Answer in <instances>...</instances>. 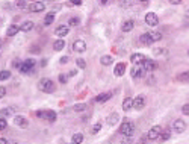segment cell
I'll return each instance as SVG.
<instances>
[{
  "instance_id": "681fc988",
  "label": "cell",
  "mask_w": 189,
  "mask_h": 144,
  "mask_svg": "<svg viewBox=\"0 0 189 144\" xmlns=\"http://www.w3.org/2000/svg\"><path fill=\"white\" fill-rule=\"evenodd\" d=\"M2 44H3V41H2V40H0V47H2Z\"/></svg>"
},
{
  "instance_id": "b9f144b4",
  "label": "cell",
  "mask_w": 189,
  "mask_h": 144,
  "mask_svg": "<svg viewBox=\"0 0 189 144\" xmlns=\"http://www.w3.org/2000/svg\"><path fill=\"white\" fill-rule=\"evenodd\" d=\"M168 2H169L171 5H180V3H182L183 0H168Z\"/></svg>"
},
{
  "instance_id": "7dc6e473",
  "label": "cell",
  "mask_w": 189,
  "mask_h": 144,
  "mask_svg": "<svg viewBox=\"0 0 189 144\" xmlns=\"http://www.w3.org/2000/svg\"><path fill=\"white\" fill-rule=\"evenodd\" d=\"M41 65H42V67H44V65H47V61H45V59H42V61H41Z\"/></svg>"
},
{
  "instance_id": "f6af8a7d",
  "label": "cell",
  "mask_w": 189,
  "mask_h": 144,
  "mask_svg": "<svg viewBox=\"0 0 189 144\" xmlns=\"http://www.w3.org/2000/svg\"><path fill=\"white\" fill-rule=\"evenodd\" d=\"M71 3H73V5H80L82 0H71Z\"/></svg>"
},
{
  "instance_id": "ba28073f",
  "label": "cell",
  "mask_w": 189,
  "mask_h": 144,
  "mask_svg": "<svg viewBox=\"0 0 189 144\" xmlns=\"http://www.w3.org/2000/svg\"><path fill=\"white\" fill-rule=\"evenodd\" d=\"M145 68H144V65L142 64H139V65H136L135 68H132V76L133 77H144L145 76Z\"/></svg>"
},
{
  "instance_id": "ac0fdd59",
  "label": "cell",
  "mask_w": 189,
  "mask_h": 144,
  "mask_svg": "<svg viewBox=\"0 0 189 144\" xmlns=\"http://www.w3.org/2000/svg\"><path fill=\"white\" fill-rule=\"evenodd\" d=\"M139 41L142 43V44H145V46H151L153 44V40L150 38V34L147 32V34H142L141 37H139Z\"/></svg>"
},
{
  "instance_id": "2e32d148",
  "label": "cell",
  "mask_w": 189,
  "mask_h": 144,
  "mask_svg": "<svg viewBox=\"0 0 189 144\" xmlns=\"http://www.w3.org/2000/svg\"><path fill=\"white\" fill-rule=\"evenodd\" d=\"M18 32H20V27L15 26V24H11V26L6 29V35H8V37H14V35H17Z\"/></svg>"
},
{
  "instance_id": "30bf717a",
  "label": "cell",
  "mask_w": 189,
  "mask_h": 144,
  "mask_svg": "<svg viewBox=\"0 0 189 144\" xmlns=\"http://www.w3.org/2000/svg\"><path fill=\"white\" fill-rule=\"evenodd\" d=\"M144 106H145V99H144V96H138L136 99H133V108L135 109L141 111Z\"/></svg>"
},
{
  "instance_id": "7402d4cb",
  "label": "cell",
  "mask_w": 189,
  "mask_h": 144,
  "mask_svg": "<svg viewBox=\"0 0 189 144\" xmlns=\"http://www.w3.org/2000/svg\"><path fill=\"white\" fill-rule=\"evenodd\" d=\"M34 27V23L32 21H24V23H21V26H20V31H23V32H29L30 29Z\"/></svg>"
},
{
  "instance_id": "f907efd6",
  "label": "cell",
  "mask_w": 189,
  "mask_h": 144,
  "mask_svg": "<svg viewBox=\"0 0 189 144\" xmlns=\"http://www.w3.org/2000/svg\"><path fill=\"white\" fill-rule=\"evenodd\" d=\"M139 2H144V3H145V2H148V0H139Z\"/></svg>"
},
{
  "instance_id": "bcb514c9",
  "label": "cell",
  "mask_w": 189,
  "mask_h": 144,
  "mask_svg": "<svg viewBox=\"0 0 189 144\" xmlns=\"http://www.w3.org/2000/svg\"><path fill=\"white\" fill-rule=\"evenodd\" d=\"M0 144H8V141L5 138H0Z\"/></svg>"
},
{
  "instance_id": "ffe728a7",
  "label": "cell",
  "mask_w": 189,
  "mask_h": 144,
  "mask_svg": "<svg viewBox=\"0 0 189 144\" xmlns=\"http://www.w3.org/2000/svg\"><path fill=\"white\" fill-rule=\"evenodd\" d=\"M113 73H115V76H123L124 73H126V65L124 64H116V67H115V70H113Z\"/></svg>"
},
{
  "instance_id": "d6a6232c",
  "label": "cell",
  "mask_w": 189,
  "mask_h": 144,
  "mask_svg": "<svg viewBox=\"0 0 189 144\" xmlns=\"http://www.w3.org/2000/svg\"><path fill=\"white\" fill-rule=\"evenodd\" d=\"M162 141H166V140H169V132L168 131H162V134H160V137H159Z\"/></svg>"
},
{
  "instance_id": "816d5d0a",
  "label": "cell",
  "mask_w": 189,
  "mask_h": 144,
  "mask_svg": "<svg viewBox=\"0 0 189 144\" xmlns=\"http://www.w3.org/2000/svg\"><path fill=\"white\" fill-rule=\"evenodd\" d=\"M188 55H189V50H188Z\"/></svg>"
},
{
  "instance_id": "9c48e42d",
  "label": "cell",
  "mask_w": 189,
  "mask_h": 144,
  "mask_svg": "<svg viewBox=\"0 0 189 144\" xmlns=\"http://www.w3.org/2000/svg\"><path fill=\"white\" fill-rule=\"evenodd\" d=\"M44 9H45V5L42 2H34L29 5V11H32V12H41Z\"/></svg>"
},
{
  "instance_id": "f5cc1de1",
  "label": "cell",
  "mask_w": 189,
  "mask_h": 144,
  "mask_svg": "<svg viewBox=\"0 0 189 144\" xmlns=\"http://www.w3.org/2000/svg\"><path fill=\"white\" fill-rule=\"evenodd\" d=\"M188 12H189V11H188Z\"/></svg>"
},
{
  "instance_id": "d4e9b609",
  "label": "cell",
  "mask_w": 189,
  "mask_h": 144,
  "mask_svg": "<svg viewBox=\"0 0 189 144\" xmlns=\"http://www.w3.org/2000/svg\"><path fill=\"white\" fill-rule=\"evenodd\" d=\"M150 34V38L153 40V43L154 41H160L162 40V34L160 32H157V31H154V32H148Z\"/></svg>"
},
{
  "instance_id": "5b68a950",
  "label": "cell",
  "mask_w": 189,
  "mask_h": 144,
  "mask_svg": "<svg viewBox=\"0 0 189 144\" xmlns=\"http://www.w3.org/2000/svg\"><path fill=\"white\" fill-rule=\"evenodd\" d=\"M38 117L44 118V120H48V121H55L56 120V112L55 111H39L37 112Z\"/></svg>"
},
{
  "instance_id": "836d02e7",
  "label": "cell",
  "mask_w": 189,
  "mask_h": 144,
  "mask_svg": "<svg viewBox=\"0 0 189 144\" xmlns=\"http://www.w3.org/2000/svg\"><path fill=\"white\" fill-rule=\"evenodd\" d=\"M79 23H80V20H79L77 17H74V18H70V20H68V26H77Z\"/></svg>"
},
{
  "instance_id": "e0dca14e",
  "label": "cell",
  "mask_w": 189,
  "mask_h": 144,
  "mask_svg": "<svg viewBox=\"0 0 189 144\" xmlns=\"http://www.w3.org/2000/svg\"><path fill=\"white\" fill-rule=\"evenodd\" d=\"M133 108V99L132 97H126L123 102V111H129Z\"/></svg>"
},
{
  "instance_id": "74e56055",
  "label": "cell",
  "mask_w": 189,
  "mask_h": 144,
  "mask_svg": "<svg viewBox=\"0 0 189 144\" xmlns=\"http://www.w3.org/2000/svg\"><path fill=\"white\" fill-rule=\"evenodd\" d=\"M15 5H17V8H24V6H26V2H24V0H17Z\"/></svg>"
},
{
  "instance_id": "7c38bea8",
  "label": "cell",
  "mask_w": 189,
  "mask_h": 144,
  "mask_svg": "<svg viewBox=\"0 0 189 144\" xmlns=\"http://www.w3.org/2000/svg\"><path fill=\"white\" fill-rule=\"evenodd\" d=\"M73 49H74V52H85L86 50V43L83 41V40H76L74 44H73Z\"/></svg>"
},
{
  "instance_id": "3957f363",
  "label": "cell",
  "mask_w": 189,
  "mask_h": 144,
  "mask_svg": "<svg viewBox=\"0 0 189 144\" xmlns=\"http://www.w3.org/2000/svg\"><path fill=\"white\" fill-rule=\"evenodd\" d=\"M34 65H35V59H26L24 62H21L18 65V68L21 73H29V71H32Z\"/></svg>"
},
{
  "instance_id": "4fadbf2b",
  "label": "cell",
  "mask_w": 189,
  "mask_h": 144,
  "mask_svg": "<svg viewBox=\"0 0 189 144\" xmlns=\"http://www.w3.org/2000/svg\"><path fill=\"white\" fill-rule=\"evenodd\" d=\"M68 31H70V26H65V24H62V26H58V27H56V35L62 38V37L68 35Z\"/></svg>"
},
{
  "instance_id": "ab89813d",
  "label": "cell",
  "mask_w": 189,
  "mask_h": 144,
  "mask_svg": "<svg viewBox=\"0 0 189 144\" xmlns=\"http://www.w3.org/2000/svg\"><path fill=\"white\" fill-rule=\"evenodd\" d=\"M5 96H6V88H5V87H0V99Z\"/></svg>"
},
{
  "instance_id": "cb8c5ba5",
  "label": "cell",
  "mask_w": 189,
  "mask_h": 144,
  "mask_svg": "<svg viewBox=\"0 0 189 144\" xmlns=\"http://www.w3.org/2000/svg\"><path fill=\"white\" fill-rule=\"evenodd\" d=\"M100 62H102V65H111V64L113 62V59H112V56H109V55H105V56H102Z\"/></svg>"
},
{
  "instance_id": "484cf974",
  "label": "cell",
  "mask_w": 189,
  "mask_h": 144,
  "mask_svg": "<svg viewBox=\"0 0 189 144\" xmlns=\"http://www.w3.org/2000/svg\"><path fill=\"white\" fill-rule=\"evenodd\" d=\"M118 120H119V115H118L116 112H113V114H111V115L108 117V123H109V124H115Z\"/></svg>"
},
{
  "instance_id": "60d3db41",
  "label": "cell",
  "mask_w": 189,
  "mask_h": 144,
  "mask_svg": "<svg viewBox=\"0 0 189 144\" xmlns=\"http://www.w3.org/2000/svg\"><path fill=\"white\" fill-rule=\"evenodd\" d=\"M121 144H132V140H130V137H127V138H124V140L121 141Z\"/></svg>"
},
{
  "instance_id": "603a6c76",
  "label": "cell",
  "mask_w": 189,
  "mask_h": 144,
  "mask_svg": "<svg viewBox=\"0 0 189 144\" xmlns=\"http://www.w3.org/2000/svg\"><path fill=\"white\" fill-rule=\"evenodd\" d=\"M53 20H55V12H48V14L45 15V18H44V24H45V26H50V24L53 23Z\"/></svg>"
},
{
  "instance_id": "83f0119b",
  "label": "cell",
  "mask_w": 189,
  "mask_h": 144,
  "mask_svg": "<svg viewBox=\"0 0 189 144\" xmlns=\"http://www.w3.org/2000/svg\"><path fill=\"white\" fill-rule=\"evenodd\" d=\"M65 47V43L62 41V40H58V41H55V44H53V49L56 50V52H59V50H62V49Z\"/></svg>"
},
{
  "instance_id": "d6986e66",
  "label": "cell",
  "mask_w": 189,
  "mask_h": 144,
  "mask_svg": "<svg viewBox=\"0 0 189 144\" xmlns=\"http://www.w3.org/2000/svg\"><path fill=\"white\" fill-rule=\"evenodd\" d=\"M133 20H126L124 23H123V26H121V29H123V32H130L132 29H133Z\"/></svg>"
},
{
  "instance_id": "4dcf8cb0",
  "label": "cell",
  "mask_w": 189,
  "mask_h": 144,
  "mask_svg": "<svg viewBox=\"0 0 189 144\" xmlns=\"http://www.w3.org/2000/svg\"><path fill=\"white\" fill-rule=\"evenodd\" d=\"M85 108H86V105L85 103H77L73 106V109H74L76 112H82V111H85Z\"/></svg>"
},
{
  "instance_id": "44dd1931",
  "label": "cell",
  "mask_w": 189,
  "mask_h": 144,
  "mask_svg": "<svg viewBox=\"0 0 189 144\" xmlns=\"http://www.w3.org/2000/svg\"><path fill=\"white\" fill-rule=\"evenodd\" d=\"M111 97H112V93H103V94H98V96L95 97V102L103 103V102H108Z\"/></svg>"
},
{
  "instance_id": "d590c367",
  "label": "cell",
  "mask_w": 189,
  "mask_h": 144,
  "mask_svg": "<svg viewBox=\"0 0 189 144\" xmlns=\"http://www.w3.org/2000/svg\"><path fill=\"white\" fill-rule=\"evenodd\" d=\"M182 112H183L185 115H189V103L183 105V108H182Z\"/></svg>"
},
{
  "instance_id": "7a4b0ae2",
  "label": "cell",
  "mask_w": 189,
  "mask_h": 144,
  "mask_svg": "<svg viewBox=\"0 0 189 144\" xmlns=\"http://www.w3.org/2000/svg\"><path fill=\"white\" fill-rule=\"evenodd\" d=\"M119 132L123 135H126V137H132L133 132H135V124L132 121H124L121 124V128H119Z\"/></svg>"
},
{
  "instance_id": "4316f807",
  "label": "cell",
  "mask_w": 189,
  "mask_h": 144,
  "mask_svg": "<svg viewBox=\"0 0 189 144\" xmlns=\"http://www.w3.org/2000/svg\"><path fill=\"white\" fill-rule=\"evenodd\" d=\"M82 141H83V135L82 134H74L73 138H71V143L73 144H82Z\"/></svg>"
},
{
  "instance_id": "f1b7e54d",
  "label": "cell",
  "mask_w": 189,
  "mask_h": 144,
  "mask_svg": "<svg viewBox=\"0 0 189 144\" xmlns=\"http://www.w3.org/2000/svg\"><path fill=\"white\" fill-rule=\"evenodd\" d=\"M9 77H11V71H8V70H2L0 71V81H6Z\"/></svg>"
},
{
  "instance_id": "5bb4252c",
  "label": "cell",
  "mask_w": 189,
  "mask_h": 144,
  "mask_svg": "<svg viewBox=\"0 0 189 144\" xmlns=\"http://www.w3.org/2000/svg\"><path fill=\"white\" fill-rule=\"evenodd\" d=\"M14 123H15L17 126H20V128H26V126H27V120H26V117H23V115H17V117L14 118Z\"/></svg>"
},
{
  "instance_id": "1f68e13d",
  "label": "cell",
  "mask_w": 189,
  "mask_h": 144,
  "mask_svg": "<svg viewBox=\"0 0 189 144\" xmlns=\"http://www.w3.org/2000/svg\"><path fill=\"white\" fill-rule=\"evenodd\" d=\"M76 64H77L79 68H85V67H86V62H85V59H82V58L76 59Z\"/></svg>"
},
{
  "instance_id": "9a60e30c",
  "label": "cell",
  "mask_w": 189,
  "mask_h": 144,
  "mask_svg": "<svg viewBox=\"0 0 189 144\" xmlns=\"http://www.w3.org/2000/svg\"><path fill=\"white\" fill-rule=\"evenodd\" d=\"M142 65H144L145 71H153V70L156 68V62L151 61V59H145V61L142 62Z\"/></svg>"
},
{
  "instance_id": "7bdbcfd3",
  "label": "cell",
  "mask_w": 189,
  "mask_h": 144,
  "mask_svg": "<svg viewBox=\"0 0 189 144\" xmlns=\"http://www.w3.org/2000/svg\"><path fill=\"white\" fill-rule=\"evenodd\" d=\"M68 62V56H62L61 58V64H67Z\"/></svg>"
},
{
  "instance_id": "f35d334b",
  "label": "cell",
  "mask_w": 189,
  "mask_h": 144,
  "mask_svg": "<svg viewBox=\"0 0 189 144\" xmlns=\"http://www.w3.org/2000/svg\"><path fill=\"white\" fill-rule=\"evenodd\" d=\"M0 114H2V115H11V114H12V109H2Z\"/></svg>"
},
{
  "instance_id": "6da1fadb",
  "label": "cell",
  "mask_w": 189,
  "mask_h": 144,
  "mask_svg": "<svg viewBox=\"0 0 189 144\" xmlns=\"http://www.w3.org/2000/svg\"><path fill=\"white\" fill-rule=\"evenodd\" d=\"M38 87H39V90H41V91H44V93H53V91H55V88H56V84H55L52 79L44 77V79H41V81H39Z\"/></svg>"
},
{
  "instance_id": "c3c4849f",
  "label": "cell",
  "mask_w": 189,
  "mask_h": 144,
  "mask_svg": "<svg viewBox=\"0 0 189 144\" xmlns=\"http://www.w3.org/2000/svg\"><path fill=\"white\" fill-rule=\"evenodd\" d=\"M100 3H102V5H106V3H108V0H100Z\"/></svg>"
},
{
  "instance_id": "8d00e7d4",
  "label": "cell",
  "mask_w": 189,
  "mask_h": 144,
  "mask_svg": "<svg viewBox=\"0 0 189 144\" xmlns=\"http://www.w3.org/2000/svg\"><path fill=\"white\" fill-rule=\"evenodd\" d=\"M100 129H102V124H100V123L94 124V128H92V134H97V132H98Z\"/></svg>"
},
{
  "instance_id": "f546056e",
  "label": "cell",
  "mask_w": 189,
  "mask_h": 144,
  "mask_svg": "<svg viewBox=\"0 0 189 144\" xmlns=\"http://www.w3.org/2000/svg\"><path fill=\"white\" fill-rule=\"evenodd\" d=\"M177 81H182V82H189V71H185V73H182V74H179L177 76Z\"/></svg>"
},
{
  "instance_id": "e575fe53",
  "label": "cell",
  "mask_w": 189,
  "mask_h": 144,
  "mask_svg": "<svg viewBox=\"0 0 189 144\" xmlns=\"http://www.w3.org/2000/svg\"><path fill=\"white\" fill-rule=\"evenodd\" d=\"M6 126H8V121L5 118H0V131H3Z\"/></svg>"
},
{
  "instance_id": "52a82bcc",
  "label": "cell",
  "mask_w": 189,
  "mask_h": 144,
  "mask_svg": "<svg viewBox=\"0 0 189 144\" xmlns=\"http://www.w3.org/2000/svg\"><path fill=\"white\" fill-rule=\"evenodd\" d=\"M145 23L151 26V27H154V26H157L159 24V17L154 14V12H148L147 15H145Z\"/></svg>"
},
{
  "instance_id": "277c9868",
  "label": "cell",
  "mask_w": 189,
  "mask_h": 144,
  "mask_svg": "<svg viewBox=\"0 0 189 144\" xmlns=\"http://www.w3.org/2000/svg\"><path fill=\"white\" fill-rule=\"evenodd\" d=\"M162 131H163V129H162L160 126H153L150 131H148V134H147V138H148V140H153V141L157 140V138L160 137Z\"/></svg>"
},
{
  "instance_id": "8992f818",
  "label": "cell",
  "mask_w": 189,
  "mask_h": 144,
  "mask_svg": "<svg viewBox=\"0 0 189 144\" xmlns=\"http://www.w3.org/2000/svg\"><path fill=\"white\" fill-rule=\"evenodd\" d=\"M185 129H186V123H185L183 120H180V118L174 120V123H173V131H174V132L182 134V132H185Z\"/></svg>"
},
{
  "instance_id": "ee69618b",
  "label": "cell",
  "mask_w": 189,
  "mask_h": 144,
  "mask_svg": "<svg viewBox=\"0 0 189 144\" xmlns=\"http://www.w3.org/2000/svg\"><path fill=\"white\" fill-rule=\"evenodd\" d=\"M59 81H61L62 84H65V81H67V79H65V76H64V74H61V76H59Z\"/></svg>"
},
{
  "instance_id": "8fae6325",
  "label": "cell",
  "mask_w": 189,
  "mask_h": 144,
  "mask_svg": "<svg viewBox=\"0 0 189 144\" xmlns=\"http://www.w3.org/2000/svg\"><path fill=\"white\" fill-rule=\"evenodd\" d=\"M145 59H147V58H145L144 55H141V53H133V55H132V58H130V61H132L135 65H139V64H142Z\"/></svg>"
}]
</instances>
